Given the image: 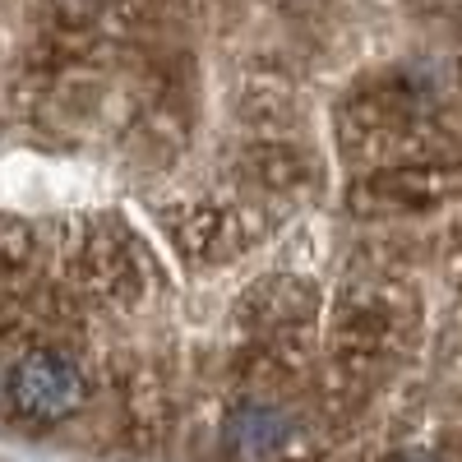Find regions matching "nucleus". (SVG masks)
I'll return each mask as SVG.
<instances>
[{"instance_id": "f257e3e1", "label": "nucleus", "mask_w": 462, "mask_h": 462, "mask_svg": "<svg viewBox=\"0 0 462 462\" xmlns=\"http://www.w3.org/2000/svg\"><path fill=\"white\" fill-rule=\"evenodd\" d=\"M84 370L60 352H28L10 370V402L28 420H65L84 407Z\"/></svg>"}, {"instance_id": "f03ea898", "label": "nucleus", "mask_w": 462, "mask_h": 462, "mask_svg": "<svg viewBox=\"0 0 462 462\" xmlns=\"http://www.w3.org/2000/svg\"><path fill=\"white\" fill-rule=\"evenodd\" d=\"M398 462H420V457H398Z\"/></svg>"}]
</instances>
